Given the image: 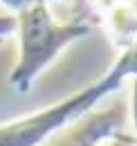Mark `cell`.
<instances>
[{
    "label": "cell",
    "instance_id": "obj_1",
    "mask_svg": "<svg viewBox=\"0 0 137 146\" xmlns=\"http://www.w3.org/2000/svg\"><path fill=\"white\" fill-rule=\"evenodd\" d=\"M133 72H135V50L130 47L115 61V65L103 74L99 81H94L92 86H88L81 92H76L74 97H70V99L52 106V108L41 110L36 115H29V117H23L18 121L0 126V146H38V144H43L59 128H63L65 124L83 117L88 110H92L101 101L103 97L119 90V86Z\"/></svg>",
    "mask_w": 137,
    "mask_h": 146
},
{
    "label": "cell",
    "instance_id": "obj_2",
    "mask_svg": "<svg viewBox=\"0 0 137 146\" xmlns=\"http://www.w3.org/2000/svg\"><path fill=\"white\" fill-rule=\"evenodd\" d=\"M16 27L20 36V61L9 76V83L20 92L29 90L32 81L65 45L90 34V25L86 20L56 23L45 2H18Z\"/></svg>",
    "mask_w": 137,
    "mask_h": 146
},
{
    "label": "cell",
    "instance_id": "obj_3",
    "mask_svg": "<svg viewBox=\"0 0 137 146\" xmlns=\"http://www.w3.org/2000/svg\"><path fill=\"white\" fill-rule=\"evenodd\" d=\"M14 29H16V18H11V16H0V38L11 34Z\"/></svg>",
    "mask_w": 137,
    "mask_h": 146
}]
</instances>
